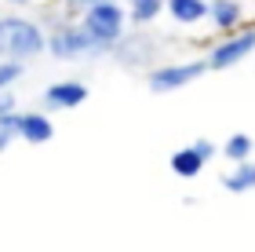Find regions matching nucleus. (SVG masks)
I'll use <instances>...</instances> for the list:
<instances>
[{
    "label": "nucleus",
    "mask_w": 255,
    "mask_h": 252,
    "mask_svg": "<svg viewBox=\"0 0 255 252\" xmlns=\"http://www.w3.org/2000/svg\"><path fill=\"white\" fill-rule=\"evenodd\" d=\"M193 150H197V154H201V157H204V161H212V157H215V146H212V143H208V139H197V143H193Z\"/></svg>",
    "instance_id": "nucleus-18"
},
{
    "label": "nucleus",
    "mask_w": 255,
    "mask_h": 252,
    "mask_svg": "<svg viewBox=\"0 0 255 252\" xmlns=\"http://www.w3.org/2000/svg\"><path fill=\"white\" fill-rule=\"evenodd\" d=\"M201 168H204V157L193 150V146H186V150H175L171 154V172L182 179H193V176H201Z\"/></svg>",
    "instance_id": "nucleus-9"
},
{
    "label": "nucleus",
    "mask_w": 255,
    "mask_h": 252,
    "mask_svg": "<svg viewBox=\"0 0 255 252\" xmlns=\"http://www.w3.org/2000/svg\"><path fill=\"white\" fill-rule=\"evenodd\" d=\"M0 113H15V95H11V88H0Z\"/></svg>",
    "instance_id": "nucleus-17"
},
{
    "label": "nucleus",
    "mask_w": 255,
    "mask_h": 252,
    "mask_svg": "<svg viewBox=\"0 0 255 252\" xmlns=\"http://www.w3.org/2000/svg\"><path fill=\"white\" fill-rule=\"evenodd\" d=\"M18 139V113H0V154Z\"/></svg>",
    "instance_id": "nucleus-14"
},
{
    "label": "nucleus",
    "mask_w": 255,
    "mask_h": 252,
    "mask_svg": "<svg viewBox=\"0 0 255 252\" xmlns=\"http://www.w3.org/2000/svg\"><path fill=\"white\" fill-rule=\"evenodd\" d=\"M84 99H88V88L80 81H59V84H51L44 91V106L48 110H73Z\"/></svg>",
    "instance_id": "nucleus-6"
},
{
    "label": "nucleus",
    "mask_w": 255,
    "mask_h": 252,
    "mask_svg": "<svg viewBox=\"0 0 255 252\" xmlns=\"http://www.w3.org/2000/svg\"><path fill=\"white\" fill-rule=\"evenodd\" d=\"M84 22H80V29H84V37L91 40V51H113L124 33V11L117 0H102V4H95L91 11H84L80 15Z\"/></svg>",
    "instance_id": "nucleus-1"
},
{
    "label": "nucleus",
    "mask_w": 255,
    "mask_h": 252,
    "mask_svg": "<svg viewBox=\"0 0 255 252\" xmlns=\"http://www.w3.org/2000/svg\"><path fill=\"white\" fill-rule=\"evenodd\" d=\"M160 11H164V0H131V18L138 22V26L153 22Z\"/></svg>",
    "instance_id": "nucleus-12"
},
{
    "label": "nucleus",
    "mask_w": 255,
    "mask_h": 252,
    "mask_svg": "<svg viewBox=\"0 0 255 252\" xmlns=\"http://www.w3.org/2000/svg\"><path fill=\"white\" fill-rule=\"evenodd\" d=\"M95 4H102V0H62V15L77 18V15H84V11H91Z\"/></svg>",
    "instance_id": "nucleus-16"
},
{
    "label": "nucleus",
    "mask_w": 255,
    "mask_h": 252,
    "mask_svg": "<svg viewBox=\"0 0 255 252\" xmlns=\"http://www.w3.org/2000/svg\"><path fill=\"white\" fill-rule=\"evenodd\" d=\"M201 73H208L204 62H175V66H160V70H153L146 77V84L153 91H175V88L193 84Z\"/></svg>",
    "instance_id": "nucleus-4"
},
{
    "label": "nucleus",
    "mask_w": 255,
    "mask_h": 252,
    "mask_svg": "<svg viewBox=\"0 0 255 252\" xmlns=\"http://www.w3.org/2000/svg\"><path fill=\"white\" fill-rule=\"evenodd\" d=\"M226 190H230V194L255 190V161H241L234 172H230V176H226Z\"/></svg>",
    "instance_id": "nucleus-11"
},
{
    "label": "nucleus",
    "mask_w": 255,
    "mask_h": 252,
    "mask_svg": "<svg viewBox=\"0 0 255 252\" xmlns=\"http://www.w3.org/2000/svg\"><path fill=\"white\" fill-rule=\"evenodd\" d=\"M252 139H248V135H230V139H226V157H230V161H234V165H241V161H248V157H252Z\"/></svg>",
    "instance_id": "nucleus-13"
},
{
    "label": "nucleus",
    "mask_w": 255,
    "mask_h": 252,
    "mask_svg": "<svg viewBox=\"0 0 255 252\" xmlns=\"http://www.w3.org/2000/svg\"><path fill=\"white\" fill-rule=\"evenodd\" d=\"M7 4H33V0H7Z\"/></svg>",
    "instance_id": "nucleus-19"
},
{
    "label": "nucleus",
    "mask_w": 255,
    "mask_h": 252,
    "mask_svg": "<svg viewBox=\"0 0 255 252\" xmlns=\"http://www.w3.org/2000/svg\"><path fill=\"white\" fill-rule=\"evenodd\" d=\"M44 48H48L55 59H77V55H88L91 51V40L84 37V29L80 26H59L51 33V37H44Z\"/></svg>",
    "instance_id": "nucleus-5"
},
{
    "label": "nucleus",
    "mask_w": 255,
    "mask_h": 252,
    "mask_svg": "<svg viewBox=\"0 0 255 252\" xmlns=\"http://www.w3.org/2000/svg\"><path fill=\"white\" fill-rule=\"evenodd\" d=\"M44 51V29L37 22L22 18V15H7L0 18V59H33Z\"/></svg>",
    "instance_id": "nucleus-2"
},
{
    "label": "nucleus",
    "mask_w": 255,
    "mask_h": 252,
    "mask_svg": "<svg viewBox=\"0 0 255 252\" xmlns=\"http://www.w3.org/2000/svg\"><path fill=\"white\" fill-rule=\"evenodd\" d=\"M164 7L171 11V18H175V22H186V26H190V22H201L208 15L204 0H168Z\"/></svg>",
    "instance_id": "nucleus-10"
},
{
    "label": "nucleus",
    "mask_w": 255,
    "mask_h": 252,
    "mask_svg": "<svg viewBox=\"0 0 255 252\" xmlns=\"http://www.w3.org/2000/svg\"><path fill=\"white\" fill-rule=\"evenodd\" d=\"M55 135V124L48 113H18V139L26 143H48Z\"/></svg>",
    "instance_id": "nucleus-7"
},
{
    "label": "nucleus",
    "mask_w": 255,
    "mask_h": 252,
    "mask_svg": "<svg viewBox=\"0 0 255 252\" xmlns=\"http://www.w3.org/2000/svg\"><path fill=\"white\" fill-rule=\"evenodd\" d=\"M22 73H26V70H22V62H15V59H4V62H0V88H11V84H15Z\"/></svg>",
    "instance_id": "nucleus-15"
},
{
    "label": "nucleus",
    "mask_w": 255,
    "mask_h": 252,
    "mask_svg": "<svg viewBox=\"0 0 255 252\" xmlns=\"http://www.w3.org/2000/svg\"><path fill=\"white\" fill-rule=\"evenodd\" d=\"M255 51V29H245V33H237V37H230V40H219L212 55L204 59L208 70H230V66H237L245 55Z\"/></svg>",
    "instance_id": "nucleus-3"
},
{
    "label": "nucleus",
    "mask_w": 255,
    "mask_h": 252,
    "mask_svg": "<svg viewBox=\"0 0 255 252\" xmlns=\"http://www.w3.org/2000/svg\"><path fill=\"white\" fill-rule=\"evenodd\" d=\"M208 18L215 22V29H234L241 18H245V7L237 0H212L208 4Z\"/></svg>",
    "instance_id": "nucleus-8"
}]
</instances>
